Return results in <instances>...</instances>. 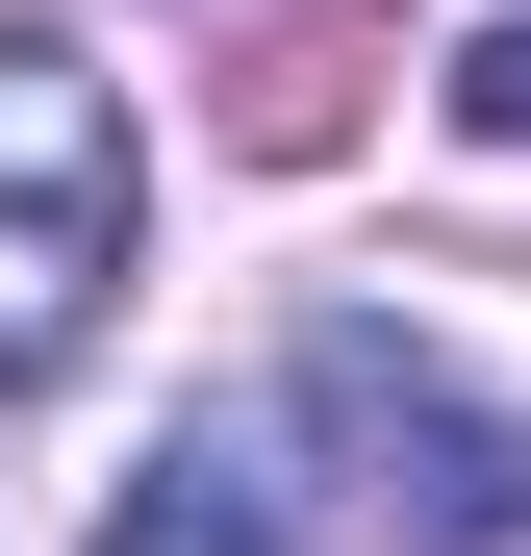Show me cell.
Segmentation results:
<instances>
[{
    "label": "cell",
    "instance_id": "2",
    "mask_svg": "<svg viewBox=\"0 0 531 556\" xmlns=\"http://www.w3.org/2000/svg\"><path fill=\"white\" fill-rule=\"evenodd\" d=\"M127 228H152V152H127V102H102L51 26H0V405L102 354V304H127Z\"/></svg>",
    "mask_w": 531,
    "mask_h": 556
},
{
    "label": "cell",
    "instance_id": "1",
    "mask_svg": "<svg viewBox=\"0 0 531 556\" xmlns=\"http://www.w3.org/2000/svg\"><path fill=\"white\" fill-rule=\"evenodd\" d=\"M279 430L354 481V531H380V556H531V405H481L430 329L329 304V329L279 354Z\"/></svg>",
    "mask_w": 531,
    "mask_h": 556
},
{
    "label": "cell",
    "instance_id": "3",
    "mask_svg": "<svg viewBox=\"0 0 531 556\" xmlns=\"http://www.w3.org/2000/svg\"><path fill=\"white\" fill-rule=\"evenodd\" d=\"M102 556H304V506L253 481L228 430H152V455H127V506H102Z\"/></svg>",
    "mask_w": 531,
    "mask_h": 556
},
{
    "label": "cell",
    "instance_id": "4",
    "mask_svg": "<svg viewBox=\"0 0 531 556\" xmlns=\"http://www.w3.org/2000/svg\"><path fill=\"white\" fill-rule=\"evenodd\" d=\"M456 127H481V152H531V26H481V51H456Z\"/></svg>",
    "mask_w": 531,
    "mask_h": 556
}]
</instances>
